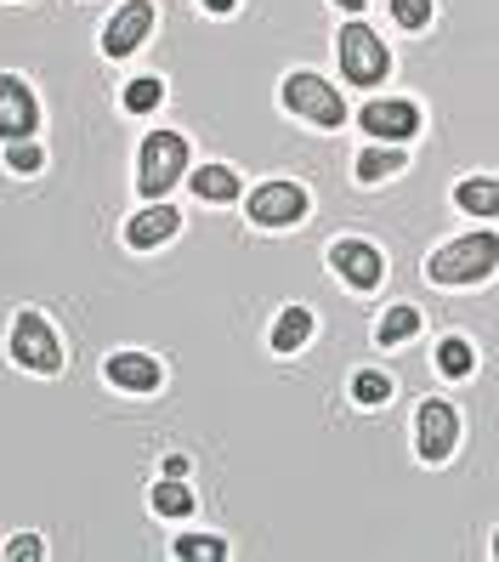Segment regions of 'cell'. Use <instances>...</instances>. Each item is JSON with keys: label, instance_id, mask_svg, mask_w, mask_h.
<instances>
[{"label": "cell", "instance_id": "obj_1", "mask_svg": "<svg viewBox=\"0 0 499 562\" xmlns=\"http://www.w3.org/2000/svg\"><path fill=\"white\" fill-rule=\"evenodd\" d=\"M494 268H499V234H465L431 256L426 273L438 284H483Z\"/></svg>", "mask_w": 499, "mask_h": 562}, {"label": "cell", "instance_id": "obj_2", "mask_svg": "<svg viewBox=\"0 0 499 562\" xmlns=\"http://www.w3.org/2000/svg\"><path fill=\"white\" fill-rule=\"evenodd\" d=\"M188 171V137H177V131H154V137H143V154H137V188L148 193V200H165Z\"/></svg>", "mask_w": 499, "mask_h": 562}, {"label": "cell", "instance_id": "obj_3", "mask_svg": "<svg viewBox=\"0 0 499 562\" xmlns=\"http://www.w3.org/2000/svg\"><path fill=\"white\" fill-rule=\"evenodd\" d=\"M341 75L352 86H381L392 75V52L381 46V35L370 23H347L341 29Z\"/></svg>", "mask_w": 499, "mask_h": 562}, {"label": "cell", "instance_id": "obj_4", "mask_svg": "<svg viewBox=\"0 0 499 562\" xmlns=\"http://www.w3.org/2000/svg\"><path fill=\"white\" fill-rule=\"evenodd\" d=\"M460 443V409L443 404V398H426L415 409V454L426 460V467H443V460L454 454Z\"/></svg>", "mask_w": 499, "mask_h": 562}, {"label": "cell", "instance_id": "obj_5", "mask_svg": "<svg viewBox=\"0 0 499 562\" xmlns=\"http://www.w3.org/2000/svg\"><path fill=\"white\" fill-rule=\"evenodd\" d=\"M279 97H284L290 114H302V120H313V125H341V120H347L341 91L329 86V80H318V75H290V80L279 86Z\"/></svg>", "mask_w": 499, "mask_h": 562}, {"label": "cell", "instance_id": "obj_6", "mask_svg": "<svg viewBox=\"0 0 499 562\" xmlns=\"http://www.w3.org/2000/svg\"><path fill=\"white\" fill-rule=\"evenodd\" d=\"M7 347H12V358L23 363V370H35V375H57V370H63V347H57L52 324H46L41 313H18Z\"/></svg>", "mask_w": 499, "mask_h": 562}, {"label": "cell", "instance_id": "obj_7", "mask_svg": "<svg viewBox=\"0 0 499 562\" xmlns=\"http://www.w3.org/2000/svg\"><path fill=\"white\" fill-rule=\"evenodd\" d=\"M307 216V193L295 188V182H261L250 193V222L256 227H290V222H302Z\"/></svg>", "mask_w": 499, "mask_h": 562}, {"label": "cell", "instance_id": "obj_8", "mask_svg": "<svg viewBox=\"0 0 499 562\" xmlns=\"http://www.w3.org/2000/svg\"><path fill=\"white\" fill-rule=\"evenodd\" d=\"M329 268H336L352 290H375L386 279V261L375 245H363V239H336L329 245Z\"/></svg>", "mask_w": 499, "mask_h": 562}, {"label": "cell", "instance_id": "obj_9", "mask_svg": "<svg viewBox=\"0 0 499 562\" xmlns=\"http://www.w3.org/2000/svg\"><path fill=\"white\" fill-rule=\"evenodd\" d=\"M41 125V103L18 75H0V137L7 143H23L29 131Z\"/></svg>", "mask_w": 499, "mask_h": 562}, {"label": "cell", "instance_id": "obj_10", "mask_svg": "<svg viewBox=\"0 0 499 562\" xmlns=\"http://www.w3.org/2000/svg\"><path fill=\"white\" fill-rule=\"evenodd\" d=\"M358 120H363L370 137H386V143H404V137L420 131V109L409 103V97H381V103H370Z\"/></svg>", "mask_w": 499, "mask_h": 562}, {"label": "cell", "instance_id": "obj_11", "mask_svg": "<svg viewBox=\"0 0 499 562\" xmlns=\"http://www.w3.org/2000/svg\"><path fill=\"white\" fill-rule=\"evenodd\" d=\"M148 29H154V7H148V0H131V7L103 29V52L109 57H131V52L148 41Z\"/></svg>", "mask_w": 499, "mask_h": 562}, {"label": "cell", "instance_id": "obj_12", "mask_svg": "<svg viewBox=\"0 0 499 562\" xmlns=\"http://www.w3.org/2000/svg\"><path fill=\"white\" fill-rule=\"evenodd\" d=\"M103 375H109L120 392H154V386L165 381V370H159L148 352H114V358L103 363Z\"/></svg>", "mask_w": 499, "mask_h": 562}, {"label": "cell", "instance_id": "obj_13", "mask_svg": "<svg viewBox=\"0 0 499 562\" xmlns=\"http://www.w3.org/2000/svg\"><path fill=\"white\" fill-rule=\"evenodd\" d=\"M182 227V216L171 211V205H154V211H137L131 216V227H125V239L137 245V250H154V245H165Z\"/></svg>", "mask_w": 499, "mask_h": 562}, {"label": "cell", "instance_id": "obj_14", "mask_svg": "<svg viewBox=\"0 0 499 562\" xmlns=\"http://www.w3.org/2000/svg\"><path fill=\"white\" fill-rule=\"evenodd\" d=\"M313 341V313L307 307H284L273 324V352H302Z\"/></svg>", "mask_w": 499, "mask_h": 562}, {"label": "cell", "instance_id": "obj_15", "mask_svg": "<svg viewBox=\"0 0 499 562\" xmlns=\"http://www.w3.org/2000/svg\"><path fill=\"white\" fill-rule=\"evenodd\" d=\"M409 165V154H404V143H392V148H363L358 154V182H386V177H397Z\"/></svg>", "mask_w": 499, "mask_h": 562}, {"label": "cell", "instance_id": "obj_16", "mask_svg": "<svg viewBox=\"0 0 499 562\" xmlns=\"http://www.w3.org/2000/svg\"><path fill=\"white\" fill-rule=\"evenodd\" d=\"M454 205L472 211V216H499V182L494 177H472L454 188Z\"/></svg>", "mask_w": 499, "mask_h": 562}, {"label": "cell", "instance_id": "obj_17", "mask_svg": "<svg viewBox=\"0 0 499 562\" xmlns=\"http://www.w3.org/2000/svg\"><path fill=\"white\" fill-rule=\"evenodd\" d=\"M193 193H199V200H211V205H222V200L239 193V177H233L227 165H199V171H193Z\"/></svg>", "mask_w": 499, "mask_h": 562}, {"label": "cell", "instance_id": "obj_18", "mask_svg": "<svg viewBox=\"0 0 499 562\" xmlns=\"http://www.w3.org/2000/svg\"><path fill=\"white\" fill-rule=\"evenodd\" d=\"M438 370L449 375V381H465L477 370V352H472V341H460V336H449L443 347H438Z\"/></svg>", "mask_w": 499, "mask_h": 562}, {"label": "cell", "instance_id": "obj_19", "mask_svg": "<svg viewBox=\"0 0 499 562\" xmlns=\"http://www.w3.org/2000/svg\"><path fill=\"white\" fill-rule=\"evenodd\" d=\"M154 512H159V517H188V512H193V494L182 488V477H165V483L154 488Z\"/></svg>", "mask_w": 499, "mask_h": 562}, {"label": "cell", "instance_id": "obj_20", "mask_svg": "<svg viewBox=\"0 0 499 562\" xmlns=\"http://www.w3.org/2000/svg\"><path fill=\"white\" fill-rule=\"evenodd\" d=\"M420 329V307H392L386 318H381V347H397V341H409Z\"/></svg>", "mask_w": 499, "mask_h": 562}, {"label": "cell", "instance_id": "obj_21", "mask_svg": "<svg viewBox=\"0 0 499 562\" xmlns=\"http://www.w3.org/2000/svg\"><path fill=\"white\" fill-rule=\"evenodd\" d=\"M171 551H177L182 562H188V557H193V562H222V557H227V546H222L216 535H182Z\"/></svg>", "mask_w": 499, "mask_h": 562}, {"label": "cell", "instance_id": "obj_22", "mask_svg": "<svg viewBox=\"0 0 499 562\" xmlns=\"http://www.w3.org/2000/svg\"><path fill=\"white\" fill-rule=\"evenodd\" d=\"M352 398H358V404H386V398H392V375H381V370L352 375Z\"/></svg>", "mask_w": 499, "mask_h": 562}, {"label": "cell", "instance_id": "obj_23", "mask_svg": "<svg viewBox=\"0 0 499 562\" xmlns=\"http://www.w3.org/2000/svg\"><path fill=\"white\" fill-rule=\"evenodd\" d=\"M159 97H165L159 80H131V86H125V109H131V114H148V109H159Z\"/></svg>", "mask_w": 499, "mask_h": 562}, {"label": "cell", "instance_id": "obj_24", "mask_svg": "<svg viewBox=\"0 0 499 562\" xmlns=\"http://www.w3.org/2000/svg\"><path fill=\"white\" fill-rule=\"evenodd\" d=\"M392 18L404 29H426L431 23V0H392Z\"/></svg>", "mask_w": 499, "mask_h": 562}, {"label": "cell", "instance_id": "obj_25", "mask_svg": "<svg viewBox=\"0 0 499 562\" xmlns=\"http://www.w3.org/2000/svg\"><path fill=\"white\" fill-rule=\"evenodd\" d=\"M7 165H12V171H41V165H46V154H41V143H12L7 148Z\"/></svg>", "mask_w": 499, "mask_h": 562}, {"label": "cell", "instance_id": "obj_26", "mask_svg": "<svg viewBox=\"0 0 499 562\" xmlns=\"http://www.w3.org/2000/svg\"><path fill=\"white\" fill-rule=\"evenodd\" d=\"M12 557H23V562H35V557H41V540H35V535H23V540L12 546Z\"/></svg>", "mask_w": 499, "mask_h": 562}, {"label": "cell", "instance_id": "obj_27", "mask_svg": "<svg viewBox=\"0 0 499 562\" xmlns=\"http://www.w3.org/2000/svg\"><path fill=\"white\" fill-rule=\"evenodd\" d=\"M165 477H188V460L182 454H165Z\"/></svg>", "mask_w": 499, "mask_h": 562}, {"label": "cell", "instance_id": "obj_28", "mask_svg": "<svg viewBox=\"0 0 499 562\" xmlns=\"http://www.w3.org/2000/svg\"><path fill=\"white\" fill-rule=\"evenodd\" d=\"M205 7H211V12L222 18V12H233V7H239V0H205Z\"/></svg>", "mask_w": 499, "mask_h": 562}, {"label": "cell", "instance_id": "obj_29", "mask_svg": "<svg viewBox=\"0 0 499 562\" xmlns=\"http://www.w3.org/2000/svg\"><path fill=\"white\" fill-rule=\"evenodd\" d=\"M336 7H341V12H358V7H363V0H336Z\"/></svg>", "mask_w": 499, "mask_h": 562}, {"label": "cell", "instance_id": "obj_30", "mask_svg": "<svg viewBox=\"0 0 499 562\" xmlns=\"http://www.w3.org/2000/svg\"><path fill=\"white\" fill-rule=\"evenodd\" d=\"M494 557H499V535H494Z\"/></svg>", "mask_w": 499, "mask_h": 562}]
</instances>
